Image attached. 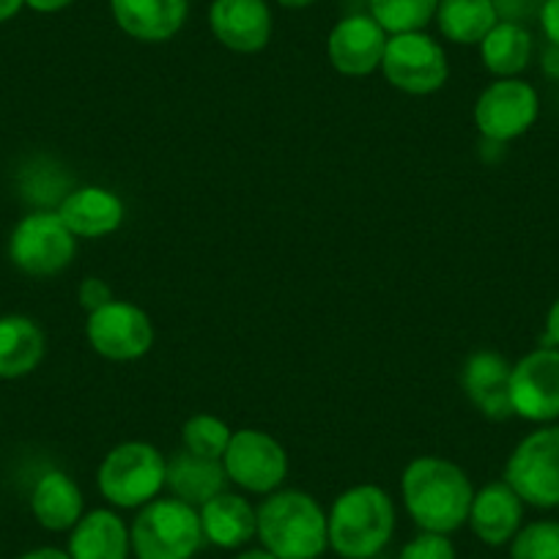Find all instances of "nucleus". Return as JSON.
I'll return each mask as SVG.
<instances>
[{
	"label": "nucleus",
	"instance_id": "f3484780",
	"mask_svg": "<svg viewBox=\"0 0 559 559\" xmlns=\"http://www.w3.org/2000/svg\"><path fill=\"white\" fill-rule=\"evenodd\" d=\"M112 20L127 36L148 45L168 41L185 28L190 0H110Z\"/></svg>",
	"mask_w": 559,
	"mask_h": 559
},
{
	"label": "nucleus",
	"instance_id": "aec40b11",
	"mask_svg": "<svg viewBox=\"0 0 559 559\" xmlns=\"http://www.w3.org/2000/svg\"><path fill=\"white\" fill-rule=\"evenodd\" d=\"M198 513L203 537L217 548H241L258 535V510L241 493H217Z\"/></svg>",
	"mask_w": 559,
	"mask_h": 559
},
{
	"label": "nucleus",
	"instance_id": "a878e982",
	"mask_svg": "<svg viewBox=\"0 0 559 559\" xmlns=\"http://www.w3.org/2000/svg\"><path fill=\"white\" fill-rule=\"evenodd\" d=\"M439 0H370V17L386 31V36L414 34L437 20Z\"/></svg>",
	"mask_w": 559,
	"mask_h": 559
},
{
	"label": "nucleus",
	"instance_id": "20e7f679",
	"mask_svg": "<svg viewBox=\"0 0 559 559\" xmlns=\"http://www.w3.org/2000/svg\"><path fill=\"white\" fill-rule=\"evenodd\" d=\"M168 477V459L148 442H121L96 469L99 493L121 510L146 508L159 497Z\"/></svg>",
	"mask_w": 559,
	"mask_h": 559
},
{
	"label": "nucleus",
	"instance_id": "7c9ffc66",
	"mask_svg": "<svg viewBox=\"0 0 559 559\" xmlns=\"http://www.w3.org/2000/svg\"><path fill=\"white\" fill-rule=\"evenodd\" d=\"M78 297H80V305H83L88 313H94V310H99L102 305H107L110 299H116L112 297L110 286H107L105 280H99V277L83 280V286H80Z\"/></svg>",
	"mask_w": 559,
	"mask_h": 559
},
{
	"label": "nucleus",
	"instance_id": "2f4dec72",
	"mask_svg": "<svg viewBox=\"0 0 559 559\" xmlns=\"http://www.w3.org/2000/svg\"><path fill=\"white\" fill-rule=\"evenodd\" d=\"M537 20H540L548 45L559 47V0H546L540 9V17Z\"/></svg>",
	"mask_w": 559,
	"mask_h": 559
},
{
	"label": "nucleus",
	"instance_id": "2eb2a0df",
	"mask_svg": "<svg viewBox=\"0 0 559 559\" xmlns=\"http://www.w3.org/2000/svg\"><path fill=\"white\" fill-rule=\"evenodd\" d=\"M510 373L513 365L497 352H475L461 370V386L472 406L488 419L513 417V401H510Z\"/></svg>",
	"mask_w": 559,
	"mask_h": 559
},
{
	"label": "nucleus",
	"instance_id": "9b49d317",
	"mask_svg": "<svg viewBox=\"0 0 559 559\" xmlns=\"http://www.w3.org/2000/svg\"><path fill=\"white\" fill-rule=\"evenodd\" d=\"M537 116H540L537 91L519 78L497 80L475 102L477 132L497 146L530 132Z\"/></svg>",
	"mask_w": 559,
	"mask_h": 559
},
{
	"label": "nucleus",
	"instance_id": "72a5a7b5",
	"mask_svg": "<svg viewBox=\"0 0 559 559\" xmlns=\"http://www.w3.org/2000/svg\"><path fill=\"white\" fill-rule=\"evenodd\" d=\"M546 343L551 348H559V299L551 305L546 316Z\"/></svg>",
	"mask_w": 559,
	"mask_h": 559
},
{
	"label": "nucleus",
	"instance_id": "e433bc0d",
	"mask_svg": "<svg viewBox=\"0 0 559 559\" xmlns=\"http://www.w3.org/2000/svg\"><path fill=\"white\" fill-rule=\"evenodd\" d=\"M543 67H546L548 74H554V78H559V47H548L546 52V61H543Z\"/></svg>",
	"mask_w": 559,
	"mask_h": 559
},
{
	"label": "nucleus",
	"instance_id": "f257e3e1",
	"mask_svg": "<svg viewBox=\"0 0 559 559\" xmlns=\"http://www.w3.org/2000/svg\"><path fill=\"white\" fill-rule=\"evenodd\" d=\"M401 497L419 530L453 535L469 521L475 486L453 461L419 455L403 469Z\"/></svg>",
	"mask_w": 559,
	"mask_h": 559
},
{
	"label": "nucleus",
	"instance_id": "c9c22d12",
	"mask_svg": "<svg viewBox=\"0 0 559 559\" xmlns=\"http://www.w3.org/2000/svg\"><path fill=\"white\" fill-rule=\"evenodd\" d=\"M23 7H25V0H0V23L17 17Z\"/></svg>",
	"mask_w": 559,
	"mask_h": 559
},
{
	"label": "nucleus",
	"instance_id": "f03ea898",
	"mask_svg": "<svg viewBox=\"0 0 559 559\" xmlns=\"http://www.w3.org/2000/svg\"><path fill=\"white\" fill-rule=\"evenodd\" d=\"M258 540L277 559H319L330 548L324 508L294 488L269 493L258 508Z\"/></svg>",
	"mask_w": 559,
	"mask_h": 559
},
{
	"label": "nucleus",
	"instance_id": "dca6fc26",
	"mask_svg": "<svg viewBox=\"0 0 559 559\" xmlns=\"http://www.w3.org/2000/svg\"><path fill=\"white\" fill-rule=\"evenodd\" d=\"M58 214L78 239H102L121 228L127 206H123L121 195L107 187L88 185L69 192L58 206Z\"/></svg>",
	"mask_w": 559,
	"mask_h": 559
},
{
	"label": "nucleus",
	"instance_id": "f8f14e48",
	"mask_svg": "<svg viewBox=\"0 0 559 559\" xmlns=\"http://www.w3.org/2000/svg\"><path fill=\"white\" fill-rule=\"evenodd\" d=\"M513 414L530 423L559 417V348L543 346L513 365L510 373Z\"/></svg>",
	"mask_w": 559,
	"mask_h": 559
},
{
	"label": "nucleus",
	"instance_id": "58836bf2",
	"mask_svg": "<svg viewBox=\"0 0 559 559\" xmlns=\"http://www.w3.org/2000/svg\"><path fill=\"white\" fill-rule=\"evenodd\" d=\"M277 3L283 9H308V7H313L316 0H277Z\"/></svg>",
	"mask_w": 559,
	"mask_h": 559
},
{
	"label": "nucleus",
	"instance_id": "4be33fe9",
	"mask_svg": "<svg viewBox=\"0 0 559 559\" xmlns=\"http://www.w3.org/2000/svg\"><path fill=\"white\" fill-rule=\"evenodd\" d=\"M228 475H225L223 461L201 459L187 450H179L168 459V477L165 486L170 488L176 499L192 504V508H203L209 499L225 491L228 486Z\"/></svg>",
	"mask_w": 559,
	"mask_h": 559
},
{
	"label": "nucleus",
	"instance_id": "393cba45",
	"mask_svg": "<svg viewBox=\"0 0 559 559\" xmlns=\"http://www.w3.org/2000/svg\"><path fill=\"white\" fill-rule=\"evenodd\" d=\"M497 23L491 0H439L437 25L453 45H480Z\"/></svg>",
	"mask_w": 559,
	"mask_h": 559
},
{
	"label": "nucleus",
	"instance_id": "c85d7f7f",
	"mask_svg": "<svg viewBox=\"0 0 559 559\" xmlns=\"http://www.w3.org/2000/svg\"><path fill=\"white\" fill-rule=\"evenodd\" d=\"M397 559H455V546L450 535L439 532H419L414 540L401 548Z\"/></svg>",
	"mask_w": 559,
	"mask_h": 559
},
{
	"label": "nucleus",
	"instance_id": "0eeeda50",
	"mask_svg": "<svg viewBox=\"0 0 559 559\" xmlns=\"http://www.w3.org/2000/svg\"><path fill=\"white\" fill-rule=\"evenodd\" d=\"M504 483L532 508H559V426L540 428L515 444Z\"/></svg>",
	"mask_w": 559,
	"mask_h": 559
},
{
	"label": "nucleus",
	"instance_id": "bb28decb",
	"mask_svg": "<svg viewBox=\"0 0 559 559\" xmlns=\"http://www.w3.org/2000/svg\"><path fill=\"white\" fill-rule=\"evenodd\" d=\"M230 437H234V431L225 419L214 417V414H192L181 428V450L201 455V459L223 461Z\"/></svg>",
	"mask_w": 559,
	"mask_h": 559
},
{
	"label": "nucleus",
	"instance_id": "b1692460",
	"mask_svg": "<svg viewBox=\"0 0 559 559\" xmlns=\"http://www.w3.org/2000/svg\"><path fill=\"white\" fill-rule=\"evenodd\" d=\"M532 50L535 45H532V34L526 31V25L502 23V20L480 41L483 63L497 80L519 78L530 67Z\"/></svg>",
	"mask_w": 559,
	"mask_h": 559
},
{
	"label": "nucleus",
	"instance_id": "4c0bfd02",
	"mask_svg": "<svg viewBox=\"0 0 559 559\" xmlns=\"http://www.w3.org/2000/svg\"><path fill=\"white\" fill-rule=\"evenodd\" d=\"M234 559H277V557H274L272 551H266V548L261 546V548H245V551L236 554Z\"/></svg>",
	"mask_w": 559,
	"mask_h": 559
},
{
	"label": "nucleus",
	"instance_id": "c756f323",
	"mask_svg": "<svg viewBox=\"0 0 559 559\" xmlns=\"http://www.w3.org/2000/svg\"><path fill=\"white\" fill-rule=\"evenodd\" d=\"M497 9V17L502 23H530V20L540 17V9L546 0H491Z\"/></svg>",
	"mask_w": 559,
	"mask_h": 559
},
{
	"label": "nucleus",
	"instance_id": "412c9836",
	"mask_svg": "<svg viewBox=\"0 0 559 559\" xmlns=\"http://www.w3.org/2000/svg\"><path fill=\"white\" fill-rule=\"evenodd\" d=\"M85 499L74 477L67 472L52 469L36 480L34 493H31V510L34 519L50 532H67L83 519Z\"/></svg>",
	"mask_w": 559,
	"mask_h": 559
},
{
	"label": "nucleus",
	"instance_id": "5701e85b",
	"mask_svg": "<svg viewBox=\"0 0 559 559\" xmlns=\"http://www.w3.org/2000/svg\"><path fill=\"white\" fill-rule=\"evenodd\" d=\"M45 332L28 316L0 319V379H23L45 359Z\"/></svg>",
	"mask_w": 559,
	"mask_h": 559
},
{
	"label": "nucleus",
	"instance_id": "cd10ccee",
	"mask_svg": "<svg viewBox=\"0 0 559 559\" xmlns=\"http://www.w3.org/2000/svg\"><path fill=\"white\" fill-rule=\"evenodd\" d=\"M510 559H559V521H532L510 540Z\"/></svg>",
	"mask_w": 559,
	"mask_h": 559
},
{
	"label": "nucleus",
	"instance_id": "7ed1b4c3",
	"mask_svg": "<svg viewBox=\"0 0 559 559\" xmlns=\"http://www.w3.org/2000/svg\"><path fill=\"white\" fill-rule=\"evenodd\" d=\"M330 548L343 559H373L395 532V504L373 483L346 488L326 513Z\"/></svg>",
	"mask_w": 559,
	"mask_h": 559
},
{
	"label": "nucleus",
	"instance_id": "4468645a",
	"mask_svg": "<svg viewBox=\"0 0 559 559\" xmlns=\"http://www.w3.org/2000/svg\"><path fill=\"white\" fill-rule=\"evenodd\" d=\"M209 28L230 52L252 56L272 39V9L266 0H214L209 7Z\"/></svg>",
	"mask_w": 559,
	"mask_h": 559
},
{
	"label": "nucleus",
	"instance_id": "f704fd0d",
	"mask_svg": "<svg viewBox=\"0 0 559 559\" xmlns=\"http://www.w3.org/2000/svg\"><path fill=\"white\" fill-rule=\"evenodd\" d=\"M20 559H72V557H69V551H61V548L45 546V548H34V551L23 554Z\"/></svg>",
	"mask_w": 559,
	"mask_h": 559
},
{
	"label": "nucleus",
	"instance_id": "1a4fd4ad",
	"mask_svg": "<svg viewBox=\"0 0 559 559\" xmlns=\"http://www.w3.org/2000/svg\"><path fill=\"white\" fill-rule=\"evenodd\" d=\"M223 466L228 480L236 483L241 491L269 497L286 483L288 453L272 433L258 431V428H241L230 437Z\"/></svg>",
	"mask_w": 559,
	"mask_h": 559
},
{
	"label": "nucleus",
	"instance_id": "9d476101",
	"mask_svg": "<svg viewBox=\"0 0 559 559\" xmlns=\"http://www.w3.org/2000/svg\"><path fill=\"white\" fill-rule=\"evenodd\" d=\"M85 337L99 357L110 362H134L154 346V324L143 308L123 299H110L88 313Z\"/></svg>",
	"mask_w": 559,
	"mask_h": 559
},
{
	"label": "nucleus",
	"instance_id": "473e14b6",
	"mask_svg": "<svg viewBox=\"0 0 559 559\" xmlns=\"http://www.w3.org/2000/svg\"><path fill=\"white\" fill-rule=\"evenodd\" d=\"M74 0H25V7L34 9V12L39 14H56V12H63L67 7H72Z\"/></svg>",
	"mask_w": 559,
	"mask_h": 559
},
{
	"label": "nucleus",
	"instance_id": "ddd939ff",
	"mask_svg": "<svg viewBox=\"0 0 559 559\" xmlns=\"http://www.w3.org/2000/svg\"><path fill=\"white\" fill-rule=\"evenodd\" d=\"M386 41L390 36L370 14H352L330 31L326 56L343 78H368L381 69Z\"/></svg>",
	"mask_w": 559,
	"mask_h": 559
},
{
	"label": "nucleus",
	"instance_id": "423d86ee",
	"mask_svg": "<svg viewBox=\"0 0 559 559\" xmlns=\"http://www.w3.org/2000/svg\"><path fill=\"white\" fill-rule=\"evenodd\" d=\"M78 236L67 228L58 212L28 214L20 219L9 239V258L31 277H52L74 261Z\"/></svg>",
	"mask_w": 559,
	"mask_h": 559
},
{
	"label": "nucleus",
	"instance_id": "a211bd4d",
	"mask_svg": "<svg viewBox=\"0 0 559 559\" xmlns=\"http://www.w3.org/2000/svg\"><path fill=\"white\" fill-rule=\"evenodd\" d=\"M521 521H524V502L508 483L499 480L475 491L466 524L486 546L499 548L519 535Z\"/></svg>",
	"mask_w": 559,
	"mask_h": 559
},
{
	"label": "nucleus",
	"instance_id": "6ab92c4d",
	"mask_svg": "<svg viewBox=\"0 0 559 559\" xmlns=\"http://www.w3.org/2000/svg\"><path fill=\"white\" fill-rule=\"evenodd\" d=\"M67 551L72 559H129V526L112 510H91L72 526Z\"/></svg>",
	"mask_w": 559,
	"mask_h": 559
},
{
	"label": "nucleus",
	"instance_id": "39448f33",
	"mask_svg": "<svg viewBox=\"0 0 559 559\" xmlns=\"http://www.w3.org/2000/svg\"><path fill=\"white\" fill-rule=\"evenodd\" d=\"M138 559H192L206 543L201 513L181 499H154L129 526Z\"/></svg>",
	"mask_w": 559,
	"mask_h": 559
},
{
	"label": "nucleus",
	"instance_id": "6e6552de",
	"mask_svg": "<svg viewBox=\"0 0 559 559\" xmlns=\"http://www.w3.org/2000/svg\"><path fill=\"white\" fill-rule=\"evenodd\" d=\"M381 72L386 83L403 94H437L450 78L448 52L423 31L390 36L384 58H381Z\"/></svg>",
	"mask_w": 559,
	"mask_h": 559
}]
</instances>
